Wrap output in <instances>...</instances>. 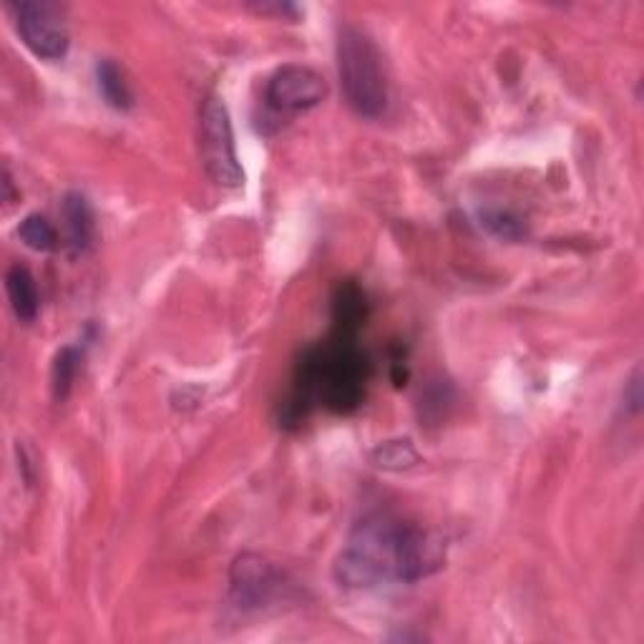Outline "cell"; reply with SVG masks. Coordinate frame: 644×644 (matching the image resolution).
Wrapping results in <instances>:
<instances>
[{"label": "cell", "mask_w": 644, "mask_h": 644, "mask_svg": "<svg viewBox=\"0 0 644 644\" xmlns=\"http://www.w3.org/2000/svg\"><path fill=\"white\" fill-rule=\"evenodd\" d=\"M338 73L345 99L357 117L378 119L388 109L386 63L365 31L355 26L340 28L338 34Z\"/></svg>", "instance_id": "6da1fadb"}, {"label": "cell", "mask_w": 644, "mask_h": 644, "mask_svg": "<svg viewBox=\"0 0 644 644\" xmlns=\"http://www.w3.org/2000/svg\"><path fill=\"white\" fill-rule=\"evenodd\" d=\"M401 521L388 517H368L348 536L345 549L336 561V579L350 590H365L396 579L398 539Z\"/></svg>", "instance_id": "7a4b0ae2"}, {"label": "cell", "mask_w": 644, "mask_h": 644, "mask_svg": "<svg viewBox=\"0 0 644 644\" xmlns=\"http://www.w3.org/2000/svg\"><path fill=\"white\" fill-rule=\"evenodd\" d=\"M199 149L202 165L207 169L209 179L219 186H242L244 171L234 149V134L230 111L217 96H209L199 113Z\"/></svg>", "instance_id": "3957f363"}, {"label": "cell", "mask_w": 644, "mask_h": 644, "mask_svg": "<svg viewBox=\"0 0 644 644\" xmlns=\"http://www.w3.org/2000/svg\"><path fill=\"white\" fill-rule=\"evenodd\" d=\"M15 28L38 59L59 61L69 53V28L59 5L46 0H19L11 3Z\"/></svg>", "instance_id": "277c9868"}, {"label": "cell", "mask_w": 644, "mask_h": 644, "mask_svg": "<svg viewBox=\"0 0 644 644\" xmlns=\"http://www.w3.org/2000/svg\"><path fill=\"white\" fill-rule=\"evenodd\" d=\"M446 561V544L441 536L428 532V528L403 524L401 539H398L396 557V579L398 582H418L426 579Z\"/></svg>", "instance_id": "5b68a950"}, {"label": "cell", "mask_w": 644, "mask_h": 644, "mask_svg": "<svg viewBox=\"0 0 644 644\" xmlns=\"http://www.w3.org/2000/svg\"><path fill=\"white\" fill-rule=\"evenodd\" d=\"M328 96L320 73L307 66H282L267 84V104L277 111H305Z\"/></svg>", "instance_id": "8992f818"}, {"label": "cell", "mask_w": 644, "mask_h": 644, "mask_svg": "<svg viewBox=\"0 0 644 644\" xmlns=\"http://www.w3.org/2000/svg\"><path fill=\"white\" fill-rule=\"evenodd\" d=\"M230 584L234 605L240 609H257L272 599L280 576H277L270 561L257 557V554H242L232 564Z\"/></svg>", "instance_id": "52a82bcc"}, {"label": "cell", "mask_w": 644, "mask_h": 644, "mask_svg": "<svg viewBox=\"0 0 644 644\" xmlns=\"http://www.w3.org/2000/svg\"><path fill=\"white\" fill-rule=\"evenodd\" d=\"M63 217H66L69 227V244L73 255H86L94 244L96 222H94V209L84 194L69 192L63 197Z\"/></svg>", "instance_id": "ba28073f"}, {"label": "cell", "mask_w": 644, "mask_h": 644, "mask_svg": "<svg viewBox=\"0 0 644 644\" xmlns=\"http://www.w3.org/2000/svg\"><path fill=\"white\" fill-rule=\"evenodd\" d=\"M5 290H8V300H11L15 317H19L21 323H34L40 307L34 275L21 265L11 267L5 275Z\"/></svg>", "instance_id": "9c48e42d"}, {"label": "cell", "mask_w": 644, "mask_h": 644, "mask_svg": "<svg viewBox=\"0 0 644 644\" xmlns=\"http://www.w3.org/2000/svg\"><path fill=\"white\" fill-rule=\"evenodd\" d=\"M96 76H99V92L106 99V104L113 106L119 111H129L134 106L132 88H129L124 73L113 61H101L99 69H96Z\"/></svg>", "instance_id": "30bf717a"}, {"label": "cell", "mask_w": 644, "mask_h": 644, "mask_svg": "<svg viewBox=\"0 0 644 644\" xmlns=\"http://www.w3.org/2000/svg\"><path fill=\"white\" fill-rule=\"evenodd\" d=\"M373 463L382 471H408L418 466V453H415L413 443L408 438H398V441H386L380 443L370 453Z\"/></svg>", "instance_id": "8fae6325"}, {"label": "cell", "mask_w": 644, "mask_h": 644, "mask_svg": "<svg viewBox=\"0 0 644 644\" xmlns=\"http://www.w3.org/2000/svg\"><path fill=\"white\" fill-rule=\"evenodd\" d=\"M481 224L486 227L494 238L517 242L526 234V224L519 215L509 209H484L481 211Z\"/></svg>", "instance_id": "7c38bea8"}, {"label": "cell", "mask_w": 644, "mask_h": 644, "mask_svg": "<svg viewBox=\"0 0 644 644\" xmlns=\"http://www.w3.org/2000/svg\"><path fill=\"white\" fill-rule=\"evenodd\" d=\"M19 234H21V240L36 252H51L56 247V242H59L53 224L48 222L44 215H28L21 222Z\"/></svg>", "instance_id": "4fadbf2b"}, {"label": "cell", "mask_w": 644, "mask_h": 644, "mask_svg": "<svg viewBox=\"0 0 644 644\" xmlns=\"http://www.w3.org/2000/svg\"><path fill=\"white\" fill-rule=\"evenodd\" d=\"M76 368H78V353L73 348H63L61 353L56 355L53 373H51L53 398L59 403H63L69 398L71 386H73V378H76Z\"/></svg>", "instance_id": "5bb4252c"}, {"label": "cell", "mask_w": 644, "mask_h": 644, "mask_svg": "<svg viewBox=\"0 0 644 644\" xmlns=\"http://www.w3.org/2000/svg\"><path fill=\"white\" fill-rule=\"evenodd\" d=\"M365 317V300L361 295V290H355L353 284L342 288L338 292L336 300V320L342 325V330L348 328H357Z\"/></svg>", "instance_id": "9a60e30c"}, {"label": "cell", "mask_w": 644, "mask_h": 644, "mask_svg": "<svg viewBox=\"0 0 644 644\" xmlns=\"http://www.w3.org/2000/svg\"><path fill=\"white\" fill-rule=\"evenodd\" d=\"M3 199L13 202V179H11V171L8 169H3Z\"/></svg>", "instance_id": "2e32d148"}]
</instances>
